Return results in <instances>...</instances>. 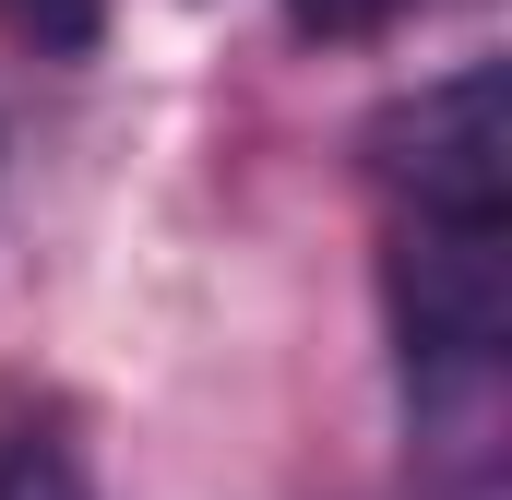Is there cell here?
Listing matches in <instances>:
<instances>
[{"mask_svg":"<svg viewBox=\"0 0 512 500\" xmlns=\"http://www.w3.org/2000/svg\"><path fill=\"white\" fill-rule=\"evenodd\" d=\"M370 179L405 227H512V84L465 60L370 120Z\"/></svg>","mask_w":512,"mask_h":500,"instance_id":"1","label":"cell"},{"mask_svg":"<svg viewBox=\"0 0 512 500\" xmlns=\"http://www.w3.org/2000/svg\"><path fill=\"white\" fill-rule=\"evenodd\" d=\"M417 0H286V24L298 36H322V48H358V36H382V24H405Z\"/></svg>","mask_w":512,"mask_h":500,"instance_id":"4","label":"cell"},{"mask_svg":"<svg viewBox=\"0 0 512 500\" xmlns=\"http://www.w3.org/2000/svg\"><path fill=\"white\" fill-rule=\"evenodd\" d=\"M0 500H96V489H84V453H72V441L12 429V441H0Z\"/></svg>","mask_w":512,"mask_h":500,"instance_id":"2","label":"cell"},{"mask_svg":"<svg viewBox=\"0 0 512 500\" xmlns=\"http://www.w3.org/2000/svg\"><path fill=\"white\" fill-rule=\"evenodd\" d=\"M0 36H24V48L72 60V48H96V0H0Z\"/></svg>","mask_w":512,"mask_h":500,"instance_id":"3","label":"cell"}]
</instances>
